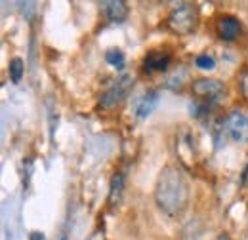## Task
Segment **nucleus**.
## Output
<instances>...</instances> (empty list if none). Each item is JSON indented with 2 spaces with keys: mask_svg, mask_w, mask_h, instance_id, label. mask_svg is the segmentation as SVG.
Returning <instances> with one entry per match:
<instances>
[{
  "mask_svg": "<svg viewBox=\"0 0 248 240\" xmlns=\"http://www.w3.org/2000/svg\"><path fill=\"white\" fill-rule=\"evenodd\" d=\"M221 134L233 143H248V117L243 111H231L221 120Z\"/></svg>",
  "mask_w": 248,
  "mask_h": 240,
  "instance_id": "nucleus-4",
  "label": "nucleus"
},
{
  "mask_svg": "<svg viewBox=\"0 0 248 240\" xmlns=\"http://www.w3.org/2000/svg\"><path fill=\"white\" fill-rule=\"evenodd\" d=\"M214 27H216L217 40H221L225 44L237 42L245 32L243 21L233 14H219L216 17V25Z\"/></svg>",
  "mask_w": 248,
  "mask_h": 240,
  "instance_id": "nucleus-5",
  "label": "nucleus"
},
{
  "mask_svg": "<svg viewBox=\"0 0 248 240\" xmlns=\"http://www.w3.org/2000/svg\"><path fill=\"white\" fill-rule=\"evenodd\" d=\"M8 73H10V80L14 84H19L21 78H23V73H25V63L21 58H14L8 65Z\"/></svg>",
  "mask_w": 248,
  "mask_h": 240,
  "instance_id": "nucleus-11",
  "label": "nucleus"
},
{
  "mask_svg": "<svg viewBox=\"0 0 248 240\" xmlns=\"http://www.w3.org/2000/svg\"><path fill=\"white\" fill-rule=\"evenodd\" d=\"M201 23V12L197 4L193 2H182L176 8L170 10V14L164 19V27L174 36H189L199 29Z\"/></svg>",
  "mask_w": 248,
  "mask_h": 240,
  "instance_id": "nucleus-2",
  "label": "nucleus"
},
{
  "mask_svg": "<svg viewBox=\"0 0 248 240\" xmlns=\"http://www.w3.org/2000/svg\"><path fill=\"white\" fill-rule=\"evenodd\" d=\"M101 12L105 15L107 21L111 23H124L130 15V8L123 0H109V2H101Z\"/></svg>",
  "mask_w": 248,
  "mask_h": 240,
  "instance_id": "nucleus-8",
  "label": "nucleus"
},
{
  "mask_svg": "<svg viewBox=\"0 0 248 240\" xmlns=\"http://www.w3.org/2000/svg\"><path fill=\"white\" fill-rule=\"evenodd\" d=\"M130 82H132V80H130L128 76H124L121 80H117L113 86H109L107 90L99 95L97 107L103 109V111H109V109H115L117 105H121L123 99L126 97V91L130 88Z\"/></svg>",
  "mask_w": 248,
  "mask_h": 240,
  "instance_id": "nucleus-6",
  "label": "nucleus"
},
{
  "mask_svg": "<svg viewBox=\"0 0 248 240\" xmlns=\"http://www.w3.org/2000/svg\"><path fill=\"white\" fill-rule=\"evenodd\" d=\"M29 239H31V240H46V239H44V233H38V231H32Z\"/></svg>",
  "mask_w": 248,
  "mask_h": 240,
  "instance_id": "nucleus-15",
  "label": "nucleus"
},
{
  "mask_svg": "<svg viewBox=\"0 0 248 240\" xmlns=\"http://www.w3.org/2000/svg\"><path fill=\"white\" fill-rule=\"evenodd\" d=\"M158 105V91L156 90H149L143 93V97L140 99V103H138V107H136V117L140 120L147 119L153 111H155V107Z\"/></svg>",
  "mask_w": 248,
  "mask_h": 240,
  "instance_id": "nucleus-9",
  "label": "nucleus"
},
{
  "mask_svg": "<svg viewBox=\"0 0 248 240\" xmlns=\"http://www.w3.org/2000/svg\"><path fill=\"white\" fill-rule=\"evenodd\" d=\"M105 61L111 65V67H117V69H123L124 67V52L121 48H111L105 52Z\"/></svg>",
  "mask_w": 248,
  "mask_h": 240,
  "instance_id": "nucleus-12",
  "label": "nucleus"
},
{
  "mask_svg": "<svg viewBox=\"0 0 248 240\" xmlns=\"http://www.w3.org/2000/svg\"><path fill=\"white\" fill-rule=\"evenodd\" d=\"M239 93L248 103V69H245L241 73V76H239Z\"/></svg>",
  "mask_w": 248,
  "mask_h": 240,
  "instance_id": "nucleus-14",
  "label": "nucleus"
},
{
  "mask_svg": "<svg viewBox=\"0 0 248 240\" xmlns=\"http://www.w3.org/2000/svg\"><path fill=\"white\" fill-rule=\"evenodd\" d=\"M172 65V54L168 50H149L141 60V71L145 75L166 73Z\"/></svg>",
  "mask_w": 248,
  "mask_h": 240,
  "instance_id": "nucleus-7",
  "label": "nucleus"
},
{
  "mask_svg": "<svg viewBox=\"0 0 248 240\" xmlns=\"http://www.w3.org/2000/svg\"><path fill=\"white\" fill-rule=\"evenodd\" d=\"M124 174L123 172H115L111 183H109V206H117L123 198L124 193Z\"/></svg>",
  "mask_w": 248,
  "mask_h": 240,
  "instance_id": "nucleus-10",
  "label": "nucleus"
},
{
  "mask_svg": "<svg viewBox=\"0 0 248 240\" xmlns=\"http://www.w3.org/2000/svg\"><path fill=\"white\" fill-rule=\"evenodd\" d=\"M189 198L191 189L182 168L176 164L164 166L155 185V202L158 210L164 211L168 217H180L189 206Z\"/></svg>",
  "mask_w": 248,
  "mask_h": 240,
  "instance_id": "nucleus-1",
  "label": "nucleus"
},
{
  "mask_svg": "<svg viewBox=\"0 0 248 240\" xmlns=\"http://www.w3.org/2000/svg\"><path fill=\"white\" fill-rule=\"evenodd\" d=\"M195 65H197V69H201V71H212V69L216 67V60H214L210 54H199V56L195 58Z\"/></svg>",
  "mask_w": 248,
  "mask_h": 240,
  "instance_id": "nucleus-13",
  "label": "nucleus"
},
{
  "mask_svg": "<svg viewBox=\"0 0 248 240\" xmlns=\"http://www.w3.org/2000/svg\"><path fill=\"white\" fill-rule=\"evenodd\" d=\"M189 88H191L195 101L199 105H202V109H208L210 105L217 103V99L223 95L225 84L221 80H217V78L201 76V78H193L189 82Z\"/></svg>",
  "mask_w": 248,
  "mask_h": 240,
  "instance_id": "nucleus-3",
  "label": "nucleus"
},
{
  "mask_svg": "<svg viewBox=\"0 0 248 240\" xmlns=\"http://www.w3.org/2000/svg\"><path fill=\"white\" fill-rule=\"evenodd\" d=\"M217 240H229V239H227V235H219V239Z\"/></svg>",
  "mask_w": 248,
  "mask_h": 240,
  "instance_id": "nucleus-16",
  "label": "nucleus"
}]
</instances>
